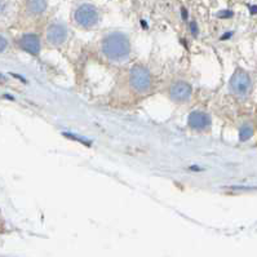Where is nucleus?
<instances>
[{
	"mask_svg": "<svg viewBox=\"0 0 257 257\" xmlns=\"http://www.w3.org/2000/svg\"><path fill=\"white\" fill-rule=\"evenodd\" d=\"M98 12L91 4H82L74 12V20L80 28L91 29L98 22Z\"/></svg>",
	"mask_w": 257,
	"mask_h": 257,
	"instance_id": "7ed1b4c3",
	"label": "nucleus"
},
{
	"mask_svg": "<svg viewBox=\"0 0 257 257\" xmlns=\"http://www.w3.org/2000/svg\"><path fill=\"white\" fill-rule=\"evenodd\" d=\"M20 47L30 55H39L41 49L40 39L35 34H25L20 39Z\"/></svg>",
	"mask_w": 257,
	"mask_h": 257,
	"instance_id": "0eeeda50",
	"label": "nucleus"
},
{
	"mask_svg": "<svg viewBox=\"0 0 257 257\" xmlns=\"http://www.w3.org/2000/svg\"><path fill=\"white\" fill-rule=\"evenodd\" d=\"M47 8V0H28V10L31 14H41Z\"/></svg>",
	"mask_w": 257,
	"mask_h": 257,
	"instance_id": "1a4fd4ad",
	"label": "nucleus"
},
{
	"mask_svg": "<svg viewBox=\"0 0 257 257\" xmlns=\"http://www.w3.org/2000/svg\"><path fill=\"white\" fill-rule=\"evenodd\" d=\"M188 124L189 127L193 128V129L203 130L209 127L211 119H209L208 115H207L206 113H203V111H193V113L189 115Z\"/></svg>",
	"mask_w": 257,
	"mask_h": 257,
	"instance_id": "6e6552de",
	"label": "nucleus"
},
{
	"mask_svg": "<svg viewBox=\"0 0 257 257\" xmlns=\"http://www.w3.org/2000/svg\"><path fill=\"white\" fill-rule=\"evenodd\" d=\"M8 9V3L5 0H0V14H4Z\"/></svg>",
	"mask_w": 257,
	"mask_h": 257,
	"instance_id": "f8f14e48",
	"label": "nucleus"
},
{
	"mask_svg": "<svg viewBox=\"0 0 257 257\" xmlns=\"http://www.w3.org/2000/svg\"><path fill=\"white\" fill-rule=\"evenodd\" d=\"M7 45H8L7 39H5V38H4V36H1V35H0V53H1V52L5 51V48H7Z\"/></svg>",
	"mask_w": 257,
	"mask_h": 257,
	"instance_id": "9b49d317",
	"label": "nucleus"
},
{
	"mask_svg": "<svg viewBox=\"0 0 257 257\" xmlns=\"http://www.w3.org/2000/svg\"><path fill=\"white\" fill-rule=\"evenodd\" d=\"M151 74L145 66L134 65L129 71L130 87L138 93L148 92L151 88Z\"/></svg>",
	"mask_w": 257,
	"mask_h": 257,
	"instance_id": "f03ea898",
	"label": "nucleus"
},
{
	"mask_svg": "<svg viewBox=\"0 0 257 257\" xmlns=\"http://www.w3.org/2000/svg\"><path fill=\"white\" fill-rule=\"evenodd\" d=\"M103 55L111 61H123L130 53V44L128 38L122 32H111L102 40L101 44Z\"/></svg>",
	"mask_w": 257,
	"mask_h": 257,
	"instance_id": "f257e3e1",
	"label": "nucleus"
},
{
	"mask_svg": "<svg viewBox=\"0 0 257 257\" xmlns=\"http://www.w3.org/2000/svg\"><path fill=\"white\" fill-rule=\"evenodd\" d=\"M254 134V127L251 124H243L239 129V140L240 141H247L252 137Z\"/></svg>",
	"mask_w": 257,
	"mask_h": 257,
	"instance_id": "9d476101",
	"label": "nucleus"
},
{
	"mask_svg": "<svg viewBox=\"0 0 257 257\" xmlns=\"http://www.w3.org/2000/svg\"><path fill=\"white\" fill-rule=\"evenodd\" d=\"M67 39V29L64 24L52 22L47 29V40L52 45H61Z\"/></svg>",
	"mask_w": 257,
	"mask_h": 257,
	"instance_id": "20e7f679",
	"label": "nucleus"
},
{
	"mask_svg": "<svg viewBox=\"0 0 257 257\" xmlns=\"http://www.w3.org/2000/svg\"><path fill=\"white\" fill-rule=\"evenodd\" d=\"M230 88L234 93H237L239 96L246 95L251 88V78L248 76L247 72L242 71V70L235 72L231 80H230Z\"/></svg>",
	"mask_w": 257,
	"mask_h": 257,
	"instance_id": "39448f33",
	"label": "nucleus"
},
{
	"mask_svg": "<svg viewBox=\"0 0 257 257\" xmlns=\"http://www.w3.org/2000/svg\"><path fill=\"white\" fill-rule=\"evenodd\" d=\"M169 96L175 102H185L192 97V87L185 82H177L169 89Z\"/></svg>",
	"mask_w": 257,
	"mask_h": 257,
	"instance_id": "423d86ee",
	"label": "nucleus"
}]
</instances>
